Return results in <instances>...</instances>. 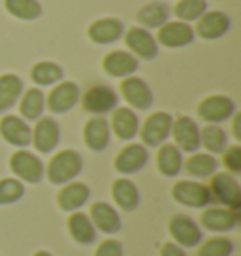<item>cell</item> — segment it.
<instances>
[{"label": "cell", "mask_w": 241, "mask_h": 256, "mask_svg": "<svg viewBox=\"0 0 241 256\" xmlns=\"http://www.w3.org/2000/svg\"><path fill=\"white\" fill-rule=\"evenodd\" d=\"M81 168H83V158L80 152L64 149V151L56 152L55 156L49 160L46 174L53 184H66L80 176Z\"/></svg>", "instance_id": "obj_1"}, {"label": "cell", "mask_w": 241, "mask_h": 256, "mask_svg": "<svg viewBox=\"0 0 241 256\" xmlns=\"http://www.w3.org/2000/svg\"><path fill=\"white\" fill-rule=\"evenodd\" d=\"M209 192H211L213 202H218L224 208L234 209V211H240L241 188L232 174H213L211 183H209Z\"/></svg>", "instance_id": "obj_2"}, {"label": "cell", "mask_w": 241, "mask_h": 256, "mask_svg": "<svg viewBox=\"0 0 241 256\" xmlns=\"http://www.w3.org/2000/svg\"><path fill=\"white\" fill-rule=\"evenodd\" d=\"M10 170L16 174V177L19 181H24V183H30V184L40 183L42 179H44V176H46L44 162L36 154L24 151V149L14 152L10 156Z\"/></svg>", "instance_id": "obj_3"}, {"label": "cell", "mask_w": 241, "mask_h": 256, "mask_svg": "<svg viewBox=\"0 0 241 256\" xmlns=\"http://www.w3.org/2000/svg\"><path fill=\"white\" fill-rule=\"evenodd\" d=\"M172 196L177 204L194 209L208 208L213 204L208 184L196 183V181H177L172 188Z\"/></svg>", "instance_id": "obj_4"}, {"label": "cell", "mask_w": 241, "mask_h": 256, "mask_svg": "<svg viewBox=\"0 0 241 256\" xmlns=\"http://www.w3.org/2000/svg\"><path fill=\"white\" fill-rule=\"evenodd\" d=\"M117 102H119L117 92L108 85H92L85 90V94L81 98L83 110L92 115H100V117L113 112L117 108Z\"/></svg>", "instance_id": "obj_5"}, {"label": "cell", "mask_w": 241, "mask_h": 256, "mask_svg": "<svg viewBox=\"0 0 241 256\" xmlns=\"http://www.w3.org/2000/svg\"><path fill=\"white\" fill-rule=\"evenodd\" d=\"M172 115L164 112H154L151 113L147 119H145L144 126L140 130L142 134V140H144V145H149V147H156V145L166 144V140L172 134Z\"/></svg>", "instance_id": "obj_6"}, {"label": "cell", "mask_w": 241, "mask_h": 256, "mask_svg": "<svg viewBox=\"0 0 241 256\" xmlns=\"http://www.w3.org/2000/svg\"><path fill=\"white\" fill-rule=\"evenodd\" d=\"M176 140V147L181 152H196L200 149V128L190 117L179 115L172 122V134Z\"/></svg>", "instance_id": "obj_7"}, {"label": "cell", "mask_w": 241, "mask_h": 256, "mask_svg": "<svg viewBox=\"0 0 241 256\" xmlns=\"http://www.w3.org/2000/svg\"><path fill=\"white\" fill-rule=\"evenodd\" d=\"M234 112H236V104L232 102V98L222 94L208 96L198 104V117L209 124L224 122L232 117Z\"/></svg>", "instance_id": "obj_8"}, {"label": "cell", "mask_w": 241, "mask_h": 256, "mask_svg": "<svg viewBox=\"0 0 241 256\" xmlns=\"http://www.w3.org/2000/svg\"><path fill=\"white\" fill-rule=\"evenodd\" d=\"M154 40H156V44L170 49L185 48L188 44H192L194 28L188 23H183V21H166L158 28V34H156Z\"/></svg>", "instance_id": "obj_9"}, {"label": "cell", "mask_w": 241, "mask_h": 256, "mask_svg": "<svg viewBox=\"0 0 241 256\" xmlns=\"http://www.w3.org/2000/svg\"><path fill=\"white\" fill-rule=\"evenodd\" d=\"M80 102V87L72 81H58L48 94V110L51 113H66Z\"/></svg>", "instance_id": "obj_10"}, {"label": "cell", "mask_w": 241, "mask_h": 256, "mask_svg": "<svg viewBox=\"0 0 241 256\" xmlns=\"http://www.w3.org/2000/svg\"><path fill=\"white\" fill-rule=\"evenodd\" d=\"M170 234L176 240L179 247L192 248L196 245H200L204 236H202L200 226L194 222L190 216L186 215H176L170 220Z\"/></svg>", "instance_id": "obj_11"}, {"label": "cell", "mask_w": 241, "mask_h": 256, "mask_svg": "<svg viewBox=\"0 0 241 256\" xmlns=\"http://www.w3.org/2000/svg\"><path fill=\"white\" fill-rule=\"evenodd\" d=\"M60 142V126L53 117H40L32 128L30 144L38 152H51Z\"/></svg>", "instance_id": "obj_12"}, {"label": "cell", "mask_w": 241, "mask_h": 256, "mask_svg": "<svg viewBox=\"0 0 241 256\" xmlns=\"http://www.w3.org/2000/svg\"><path fill=\"white\" fill-rule=\"evenodd\" d=\"M120 92H122V98L136 110L145 112V110H149L153 106L151 87L142 78H134V76L124 78L120 81Z\"/></svg>", "instance_id": "obj_13"}, {"label": "cell", "mask_w": 241, "mask_h": 256, "mask_svg": "<svg viewBox=\"0 0 241 256\" xmlns=\"http://www.w3.org/2000/svg\"><path fill=\"white\" fill-rule=\"evenodd\" d=\"M124 42L126 48L132 51V55L145 60H151L158 53V44L154 36L144 26H132L128 32H124Z\"/></svg>", "instance_id": "obj_14"}, {"label": "cell", "mask_w": 241, "mask_h": 256, "mask_svg": "<svg viewBox=\"0 0 241 256\" xmlns=\"http://www.w3.org/2000/svg\"><path fill=\"white\" fill-rule=\"evenodd\" d=\"M0 136L14 147H26L32 140V128L21 117L4 115L0 120Z\"/></svg>", "instance_id": "obj_15"}, {"label": "cell", "mask_w": 241, "mask_h": 256, "mask_svg": "<svg viewBox=\"0 0 241 256\" xmlns=\"http://www.w3.org/2000/svg\"><path fill=\"white\" fill-rule=\"evenodd\" d=\"M200 222L209 232H230L240 224V211L228 208H208L202 213Z\"/></svg>", "instance_id": "obj_16"}, {"label": "cell", "mask_w": 241, "mask_h": 256, "mask_svg": "<svg viewBox=\"0 0 241 256\" xmlns=\"http://www.w3.org/2000/svg\"><path fill=\"white\" fill-rule=\"evenodd\" d=\"M149 160V152L142 144H130L115 156V170L119 174L130 176L144 168Z\"/></svg>", "instance_id": "obj_17"}, {"label": "cell", "mask_w": 241, "mask_h": 256, "mask_svg": "<svg viewBox=\"0 0 241 256\" xmlns=\"http://www.w3.org/2000/svg\"><path fill=\"white\" fill-rule=\"evenodd\" d=\"M83 138H85V145L90 151H104L110 145V138H112V130H110V122L106 117L94 115L85 122L83 128Z\"/></svg>", "instance_id": "obj_18"}, {"label": "cell", "mask_w": 241, "mask_h": 256, "mask_svg": "<svg viewBox=\"0 0 241 256\" xmlns=\"http://www.w3.org/2000/svg\"><path fill=\"white\" fill-rule=\"evenodd\" d=\"M228 28H230V19L226 14H222V12H206L198 19L194 34H198L204 40H218L228 32Z\"/></svg>", "instance_id": "obj_19"}, {"label": "cell", "mask_w": 241, "mask_h": 256, "mask_svg": "<svg viewBox=\"0 0 241 256\" xmlns=\"http://www.w3.org/2000/svg\"><path fill=\"white\" fill-rule=\"evenodd\" d=\"M88 38L100 44V46H108L117 42L124 34V24L120 23L119 19H113V17H106V19H98L94 23L88 24Z\"/></svg>", "instance_id": "obj_20"}, {"label": "cell", "mask_w": 241, "mask_h": 256, "mask_svg": "<svg viewBox=\"0 0 241 256\" xmlns=\"http://www.w3.org/2000/svg\"><path fill=\"white\" fill-rule=\"evenodd\" d=\"M110 130L119 140L128 142L132 138H136V134L140 132V119L130 108H115L112 122H110Z\"/></svg>", "instance_id": "obj_21"}, {"label": "cell", "mask_w": 241, "mask_h": 256, "mask_svg": "<svg viewBox=\"0 0 241 256\" xmlns=\"http://www.w3.org/2000/svg\"><path fill=\"white\" fill-rule=\"evenodd\" d=\"M104 72L112 78H128L138 70V58L128 51H112L104 56Z\"/></svg>", "instance_id": "obj_22"}, {"label": "cell", "mask_w": 241, "mask_h": 256, "mask_svg": "<svg viewBox=\"0 0 241 256\" xmlns=\"http://www.w3.org/2000/svg\"><path fill=\"white\" fill-rule=\"evenodd\" d=\"M88 196H90V190L87 184L80 181H70L60 188L56 196V204L62 211H78L88 202Z\"/></svg>", "instance_id": "obj_23"}, {"label": "cell", "mask_w": 241, "mask_h": 256, "mask_svg": "<svg viewBox=\"0 0 241 256\" xmlns=\"http://www.w3.org/2000/svg\"><path fill=\"white\" fill-rule=\"evenodd\" d=\"M90 222L94 224V228L104 234H115L120 230V216L117 209L112 208L106 202H96L90 208Z\"/></svg>", "instance_id": "obj_24"}, {"label": "cell", "mask_w": 241, "mask_h": 256, "mask_svg": "<svg viewBox=\"0 0 241 256\" xmlns=\"http://www.w3.org/2000/svg\"><path fill=\"white\" fill-rule=\"evenodd\" d=\"M183 152L174 144H162L156 152V166L164 177H177L183 170Z\"/></svg>", "instance_id": "obj_25"}, {"label": "cell", "mask_w": 241, "mask_h": 256, "mask_svg": "<svg viewBox=\"0 0 241 256\" xmlns=\"http://www.w3.org/2000/svg\"><path fill=\"white\" fill-rule=\"evenodd\" d=\"M68 232L72 236L74 241H78L80 245H90L96 241V228L90 222L88 215L81 211H74L68 218Z\"/></svg>", "instance_id": "obj_26"}, {"label": "cell", "mask_w": 241, "mask_h": 256, "mask_svg": "<svg viewBox=\"0 0 241 256\" xmlns=\"http://www.w3.org/2000/svg\"><path fill=\"white\" fill-rule=\"evenodd\" d=\"M23 94V81L16 74L0 76V115L10 112Z\"/></svg>", "instance_id": "obj_27"}, {"label": "cell", "mask_w": 241, "mask_h": 256, "mask_svg": "<svg viewBox=\"0 0 241 256\" xmlns=\"http://www.w3.org/2000/svg\"><path fill=\"white\" fill-rule=\"evenodd\" d=\"M46 110V94L40 88H28L19 98V113L24 120H38Z\"/></svg>", "instance_id": "obj_28"}, {"label": "cell", "mask_w": 241, "mask_h": 256, "mask_svg": "<svg viewBox=\"0 0 241 256\" xmlns=\"http://www.w3.org/2000/svg\"><path fill=\"white\" fill-rule=\"evenodd\" d=\"M112 196L115 204L124 211H134L140 206V190L130 179H117L112 184Z\"/></svg>", "instance_id": "obj_29"}, {"label": "cell", "mask_w": 241, "mask_h": 256, "mask_svg": "<svg viewBox=\"0 0 241 256\" xmlns=\"http://www.w3.org/2000/svg\"><path fill=\"white\" fill-rule=\"evenodd\" d=\"M183 168L186 170L188 176L198 177V179H206V177H211L213 174H217L218 162L209 152H192L183 162Z\"/></svg>", "instance_id": "obj_30"}, {"label": "cell", "mask_w": 241, "mask_h": 256, "mask_svg": "<svg viewBox=\"0 0 241 256\" xmlns=\"http://www.w3.org/2000/svg\"><path fill=\"white\" fill-rule=\"evenodd\" d=\"M170 8L164 2H151L145 4L144 8L138 12V21L144 24V28H160L162 24L168 21Z\"/></svg>", "instance_id": "obj_31"}, {"label": "cell", "mask_w": 241, "mask_h": 256, "mask_svg": "<svg viewBox=\"0 0 241 256\" xmlns=\"http://www.w3.org/2000/svg\"><path fill=\"white\" fill-rule=\"evenodd\" d=\"M62 68L55 62H49V60H44V62H38L32 66L30 70V80L40 85V87H49V85H55L62 80Z\"/></svg>", "instance_id": "obj_32"}, {"label": "cell", "mask_w": 241, "mask_h": 256, "mask_svg": "<svg viewBox=\"0 0 241 256\" xmlns=\"http://www.w3.org/2000/svg\"><path fill=\"white\" fill-rule=\"evenodd\" d=\"M200 145L208 149L209 154H217L226 149L228 136L218 124H208L200 130Z\"/></svg>", "instance_id": "obj_33"}, {"label": "cell", "mask_w": 241, "mask_h": 256, "mask_svg": "<svg viewBox=\"0 0 241 256\" xmlns=\"http://www.w3.org/2000/svg\"><path fill=\"white\" fill-rule=\"evenodd\" d=\"M4 8L10 16L21 21H34L42 16V6L38 0H4Z\"/></svg>", "instance_id": "obj_34"}, {"label": "cell", "mask_w": 241, "mask_h": 256, "mask_svg": "<svg viewBox=\"0 0 241 256\" xmlns=\"http://www.w3.org/2000/svg\"><path fill=\"white\" fill-rule=\"evenodd\" d=\"M174 12H176L177 21L192 23L208 12V2L206 0H179Z\"/></svg>", "instance_id": "obj_35"}, {"label": "cell", "mask_w": 241, "mask_h": 256, "mask_svg": "<svg viewBox=\"0 0 241 256\" xmlns=\"http://www.w3.org/2000/svg\"><path fill=\"white\" fill-rule=\"evenodd\" d=\"M24 186L19 179H0V206H10L23 198Z\"/></svg>", "instance_id": "obj_36"}, {"label": "cell", "mask_w": 241, "mask_h": 256, "mask_svg": "<svg viewBox=\"0 0 241 256\" xmlns=\"http://www.w3.org/2000/svg\"><path fill=\"white\" fill-rule=\"evenodd\" d=\"M232 252L234 243L226 238H211L198 248V256H232Z\"/></svg>", "instance_id": "obj_37"}, {"label": "cell", "mask_w": 241, "mask_h": 256, "mask_svg": "<svg viewBox=\"0 0 241 256\" xmlns=\"http://www.w3.org/2000/svg\"><path fill=\"white\" fill-rule=\"evenodd\" d=\"M222 164L226 166L228 174H240L241 172V147L234 145L222 151Z\"/></svg>", "instance_id": "obj_38"}, {"label": "cell", "mask_w": 241, "mask_h": 256, "mask_svg": "<svg viewBox=\"0 0 241 256\" xmlns=\"http://www.w3.org/2000/svg\"><path fill=\"white\" fill-rule=\"evenodd\" d=\"M94 256H122V245L115 240H106L98 245Z\"/></svg>", "instance_id": "obj_39"}, {"label": "cell", "mask_w": 241, "mask_h": 256, "mask_svg": "<svg viewBox=\"0 0 241 256\" xmlns=\"http://www.w3.org/2000/svg\"><path fill=\"white\" fill-rule=\"evenodd\" d=\"M160 256H186V252L177 243H164L160 248Z\"/></svg>", "instance_id": "obj_40"}, {"label": "cell", "mask_w": 241, "mask_h": 256, "mask_svg": "<svg viewBox=\"0 0 241 256\" xmlns=\"http://www.w3.org/2000/svg\"><path fill=\"white\" fill-rule=\"evenodd\" d=\"M234 136L236 140H241V115L234 117Z\"/></svg>", "instance_id": "obj_41"}, {"label": "cell", "mask_w": 241, "mask_h": 256, "mask_svg": "<svg viewBox=\"0 0 241 256\" xmlns=\"http://www.w3.org/2000/svg\"><path fill=\"white\" fill-rule=\"evenodd\" d=\"M34 256H53V254L48 252V250H38V252H34Z\"/></svg>", "instance_id": "obj_42"}]
</instances>
